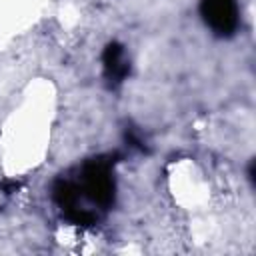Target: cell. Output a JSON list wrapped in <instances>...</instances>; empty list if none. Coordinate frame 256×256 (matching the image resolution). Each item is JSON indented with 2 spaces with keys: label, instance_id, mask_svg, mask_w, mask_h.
<instances>
[{
  "label": "cell",
  "instance_id": "6da1fadb",
  "mask_svg": "<svg viewBox=\"0 0 256 256\" xmlns=\"http://www.w3.org/2000/svg\"><path fill=\"white\" fill-rule=\"evenodd\" d=\"M114 160L112 156H96L82 168L80 190L82 196L100 208H108L114 202Z\"/></svg>",
  "mask_w": 256,
  "mask_h": 256
},
{
  "label": "cell",
  "instance_id": "7a4b0ae2",
  "mask_svg": "<svg viewBox=\"0 0 256 256\" xmlns=\"http://www.w3.org/2000/svg\"><path fill=\"white\" fill-rule=\"evenodd\" d=\"M200 14L216 36H230L238 28L236 0H202Z\"/></svg>",
  "mask_w": 256,
  "mask_h": 256
},
{
  "label": "cell",
  "instance_id": "3957f363",
  "mask_svg": "<svg viewBox=\"0 0 256 256\" xmlns=\"http://www.w3.org/2000/svg\"><path fill=\"white\" fill-rule=\"evenodd\" d=\"M102 64H104V76L110 86H118L130 72L128 58L124 54V48L118 42H110L104 48L102 54Z\"/></svg>",
  "mask_w": 256,
  "mask_h": 256
},
{
  "label": "cell",
  "instance_id": "277c9868",
  "mask_svg": "<svg viewBox=\"0 0 256 256\" xmlns=\"http://www.w3.org/2000/svg\"><path fill=\"white\" fill-rule=\"evenodd\" d=\"M80 198H82V190L78 184H74L70 180H58L54 184V200L62 208L64 214L72 208H78Z\"/></svg>",
  "mask_w": 256,
  "mask_h": 256
},
{
  "label": "cell",
  "instance_id": "5b68a950",
  "mask_svg": "<svg viewBox=\"0 0 256 256\" xmlns=\"http://www.w3.org/2000/svg\"><path fill=\"white\" fill-rule=\"evenodd\" d=\"M18 186H20V184H18L16 180H12V182H4V184H2V190H4L6 194H12L14 190H18Z\"/></svg>",
  "mask_w": 256,
  "mask_h": 256
}]
</instances>
